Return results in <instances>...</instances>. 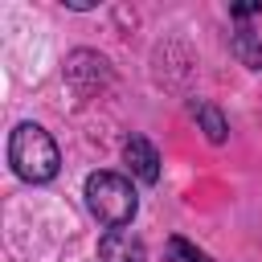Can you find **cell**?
<instances>
[{
  "label": "cell",
  "mask_w": 262,
  "mask_h": 262,
  "mask_svg": "<svg viewBox=\"0 0 262 262\" xmlns=\"http://www.w3.org/2000/svg\"><path fill=\"white\" fill-rule=\"evenodd\" d=\"M164 262H213L205 250H196L188 237H168L164 246Z\"/></svg>",
  "instance_id": "7"
},
{
  "label": "cell",
  "mask_w": 262,
  "mask_h": 262,
  "mask_svg": "<svg viewBox=\"0 0 262 262\" xmlns=\"http://www.w3.org/2000/svg\"><path fill=\"white\" fill-rule=\"evenodd\" d=\"M229 49H233V57H237L246 70H262V37H258V33L237 29V33L229 37Z\"/></svg>",
  "instance_id": "5"
},
{
  "label": "cell",
  "mask_w": 262,
  "mask_h": 262,
  "mask_svg": "<svg viewBox=\"0 0 262 262\" xmlns=\"http://www.w3.org/2000/svg\"><path fill=\"white\" fill-rule=\"evenodd\" d=\"M98 262H147V250L131 229H106L98 237Z\"/></svg>",
  "instance_id": "3"
},
{
  "label": "cell",
  "mask_w": 262,
  "mask_h": 262,
  "mask_svg": "<svg viewBox=\"0 0 262 262\" xmlns=\"http://www.w3.org/2000/svg\"><path fill=\"white\" fill-rule=\"evenodd\" d=\"M8 164L20 180L29 184H49L61 168V156H57V143L53 135L41 127V123H16L12 135H8Z\"/></svg>",
  "instance_id": "1"
},
{
  "label": "cell",
  "mask_w": 262,
  "mask_h": 262,
  "mask_svg": "<svg viewBox=\"0 0 262 262\" xmlns=\"http://www.w3.org/2000/svg\"><path fill=\"white\" fill-rule=\"evenodd\" d=\"M254 12H262V4H237V8H229V16H237V20H246Z\"/></svg>",
  "instance_id": "8"
},
{
  "label": "cell",
  "mask_w": 262,
  "mask_h": 262,
  "mask_svg": "<svg viewBox=\"0 0 262 262\" xmlns=\"http://www.w3.org/2000/svg\"><path fill=\"white\" fill-rule=\"evenodd\" d=\"M192 119L201 123V131H205V139H209V143H225L229 123H225V115H221L213 102H196V106H192Z\"/></svg>",
  "instance_id": "6"
},
{
  "label": "cell",
  "mask_w": 262,
  "mask_h": 262,
  "mask_svg": "<svg viewBox=\"0 0 262 262\" xmlns=\"http://www.w3.org/2000/svg\"><path fill=\"white\" fill-rule=\"evenodd\" d=\"M123 160H127V168H131L143 184H156V180H160V151H156L143 135H131V139L123 143Z\"/></svg>",
  "instance_id": "4"
},
{
  "label": "cell",
  "mask_w": 262,
  "mask_h": 262,
  "mask_svg": "<svg viewBox=\"0 0 262 262\" xmlns=\"http://www.w3.org/2000/svg\"><path fill=\"white\" fill-rule=\"evenodd\" d=\"M86 209L94 213L98 225L123 229V225H131V217L139 209V196H135L127 176H119V172H90L86 176Z\"/></svg>",
  "instance_id": "2"
}]
</instances>
